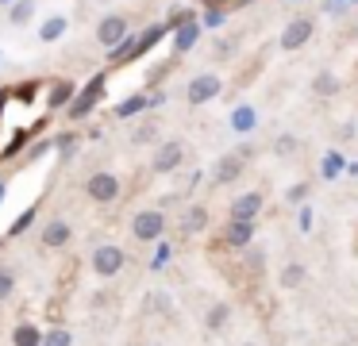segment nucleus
Segmentation results:
<instances>
[{
	"label": "nucleus",
	"instance_id": "obj_1",
	"mask_svg": "<svg viewBox=\"0 0 358 346\" xmlns=\"http://www.w3.org/2000/svg\"><path fill=\"white\" fill-rule=\"evenodd\" d=\"M85 192L96 200V204H112L120 196V177L116 173H93L85 181Z\"/></svg>",
	"mask_w": 358,
	"mask_h": 346
},
{
	"label": "nucleus",
	"instance_id": "obj_2",
	"mask_svg": "<svg viewBox=\"0 0 358 346\" xmlns=\"http://www.w3.org/2000/svg\"><path fill=\"white\" fill-rule=\"evenodd\" d=\"M131 231H135V238H143V243H155V238H162V231H166V215L162 212H139L131 219Z\"/></svg>",
	"mask_w": 358,
	"mask_h": 346
},
{
	"label": "nucleus",
	"instance_id": "obj_3",
	"mask_svg": "<svg viewBox=\"0 0 358 346\" xmlns=\"http://www.w3.org/2000/svg\"><path fill=\"white\" fill-rule=\"evenodd\" d=\"M220 89H224V81H220L216 73H201V77H193L189 81V104H208L212 96H220Z\"/></svg>",
	"mask_w": 358,
	"mask_h": 346
},
{
	"label": "nucleus",
	"instance_id": "obj_4",
	"mask_svg": "<svg viewBox=\"0 0 358 346\" xmlns=\"http://www.w3.org/2000/svg\"><path fill=\"white\" fill-rule=\"evenodd\" d=\"M124 38H127V20L124 15H108V20H101V27H96V43H101L104 50H116Z\"/></svg>",
	"mask_w": 358,
	"mask_h": 346
},
{
	"label": "nucleus",
	"instance_id": "obj_5",
	"mask_svg": "<svg viewBox=\"0 0 358 346\" xmlns=\"http://www.w3.org/2000/svg\"><path fill=\"white\" fill-rule=\"evenodd\" d=\"M124 250L120 246H96V254H93V269L101 277H116L120 269H124Z\"/></svg>",
	"mask_w": 358,
	"mask_h": 346
},
{
	"label": "nucleus",
	"instance_id": "obj_6",
	"mask_svg": "<svg viewBox=\"0 0 358 346\" xmlns=\"http://www.w3.org/2000/svg\"><path fill=\"white\" fill-rule=\"evenodd\" d=\"M262 192H239V196L231 200V219H250L255 223V215L262 212Z\"/></svg>",
	"mask_w": 358,
	"mask_h": 346
},
{
	"label": "nucleus",
	"instance_id": "obj_7",
	"mask_svg": "<svg viewBox=\"0 0 358 346\" xmlns=\"http://www.w3.org/2000/svg\"><path fill=\"white\" fill-rule=\"evenodd\" d=\"M308 38H312V20H293L281 31V46H285V50H301Z\"/></svg>",
	"mask_w": 358,
	"mask_h": 346
},
{
	"label": "nucleus",
	"instance_id": "obj_8",
	"mask_svg": "<svg viewBox=\"0 0 358 346\" xmlns=\"http://www.w3.org/2000/svg\"><path fill=\"white\" fill-rule=\"evenodd\" d=\"M181 158H185V146H181V143H162V146H158V154H155V169H158V173H170V169L181 166Z\"/></svg>",
	"mask_w": 358,
	"mask_h": 346
},
{
	"label": "nucleus",
	"instance_id": "obj_9",
	"mask_svg": "<svg viewBox=\"0 0 358 346\" xmlns=\"http://www.w3.org/2000/svg\"><path fill=\"white\" fill-rule=\"evenodd\" d=\"M224 238L231 246H247L250 238H255V223H250V219H231V223H227V231H224Z\"/></svg>",
	"mask_w": 358,
	"mask_h": 346
},
{
	"label": "nucleus",
	"instance_id": "obj_10",
	"mask_svg": "<svg viewBox=\"0 0 358 346\" xmlns=\"http://www.w3.org/2000/svg\"><path fill=\"white\" fill-rule=\"evenodd\" d=\"M101 89H104V81L96 77L93 85H89L85 92H81L78 100H73V108H70V115H85V112H93V104H96V96H101Z\"/></svg>",
	"mask_w": 358,
	"mask_h": 346
},
{
	"label": "nucleus",
	"instance_id": "obj_11",
	"mask_svg": "<svg viewBox=\"0 0 358 346\" xmlns=\"http://www.w3.org/2000/svg\"><path fill=\"white\" fill-rule=\"evenodd\" d=\"M43 243H47V246H66V243H70V227H66L62 219L50 223V227L43 231Z\"/></svg>",
	"mask_w": 358,
	"mask_h": 346
},
{
	"label": "nucleus",
	"instance_id": "obj_12",
	"mask_svg": "<svg viewBox=\"0 0 358 346\" xmlns=\"http://www.w3.org/2000/svg\"><path fill=\"white\" fill-rule=\"evenodd\" d=\"M239 173H243V158H224V161H220V169H216V181L227 185V181H235Z\"/></svg>",
	"mask_w": 358,
	"mask_h": 346
},
{
	"label": "nucleus",
	"instance_id": "obj_13",
	"mask_svg": "<svg viewBox=\"0 0 358 346\" xmlns=\"http://www.w3.org/2000/svg\"><path fill=\"white\" fill-rule=\"evenodd\" d=\"M204 223H208V208H189L185 212V231H204Z\"/></svg>",
	"mask_w": 358,
	"mask_h": 346
},
{
	"label": "nucleus",
	"instance_id": "obj_14",
	"mask_svg": "<svg viewBox=\"0 0 358 346\" xmlns=\"http://www.w3.org/2000/svg\"><path fill=\"white\" fill-rule=\"evenodd\" d=\"M227 319H231V308H227V304H212V308H208V327H212V331L227 327Z\"/></svg>",
	"mask_w": 358,
	"mask_h": 346
},
{
	"label": "nucleus",
	"instance_id": "obj_15",
	"mask_svg": "<svg viewBox=\"0 0 358 346\" xmlns=\"http://www.w3.org/2000/svg\"><path fill=\"white\" fill-rule=\"evenodd\" d=\"M196 38H201V27H196V23H185V27L178 31V50H189Z\"/></svg>",
	"mask_w": 358,
	"mask_h": 346
},
{
	"label": "nucleus",
	"instance_id": "obj_16",
	"mask_svg": "<svg viewBox=\"0 0 358 346\" xmlns=\"http://www.w3.org/2000/svg\"><path fill=\"white\" fill-rule=\"evenodd\" d=\"M231 127L235 131H250V127H255V108H239V112L231 115Z\"/></svg>",
	"mask_w": 358,
	"mask_h": 346
},
{
	"label": "nucleus",
	"instance_id": "obj_17",
	"mask_svg": "<svg viewBox=\"0 0 358 346\" xmlns=\"http://www.w3.org/2000/svg\"><path fill=\"white\" fill-rule=\"evenodd\" d=\"M301 281H304V269H301V266H289V269H281V284H285V289H296Z\"/></svg>",
	"mask_w": 358,
	"mask_h": 346
},
{
	"label": "nucleus",
	"instance_id": "obj_18",
	"mask_svg": "<svg viewBox=\"0 0 358 346\" xmlns=\"http://www.w3.org/2000/svg\"><path fill=\"white\" fill-rule=\"evenodd\" d=\"M16 346H39V331H35V327H20L16 331Z\"/></svg>",
	"mask_w": 358,
	"mask_h": 346
},
{
	"label": "nucleus",
	"instance_id": "obj_19",
	"mask_svg": "<svg viewBox=\"0 0 358 346\" xmlns=\"http://www.w3.org/2000/svg\"><path fill=\"white\" fill-rule=\"evenodd\" d=\"M66 31V20H50V23H43V43H50V38H58Z\"/></svg>",
	"mask_w": 358,
	"mask_h": 346
},
{
	"label": "nucleus",
	"instance_id": "obj_20",
	"mask_svg": "<svg viewBox=\"0 0 358 346\" xmlns=\"http://www.w3.org/2000/svg\"><path fill=\"white\" fill-rule=\"evenodd\" d=\"M335 89H339V81H335L331 73H320V77H316V92H324V96H331Z\"/></svg>",
	"mask_w": 358,
	"mask_h": 346
},
{
	"label": "nucleus",
	"instance_id": "obj_21",
	"mask_svg": "<svg viewBox=\"0 0 358 346\" xmlns=\"http://www.w3.org/2000/svg\"><path fill=\"white\" fill-rule=\"evenodd\" d=\"M27 20H31V0H20L12 8V23H27Z\"/></svg>",
	"mask_w": 358,
	"mask_h": 346
},
{
	"label": "nucleus",
	"instance_id": "obj_22",
	"mask_svg": "<svg viewBox=\"0 0 358 346\" xmlns=\"http://www.w3.org/2000/svg\"><path fill=\"white\" fill-rule=\"evenodd\" d=\"M12 289H16V277H12V273H8V269H0V300L8 296V292H12Z\"/></svg>",
	"mask_w": 358,
	"mask_h": 346
},
{
	"label": "nucleus",
	"instance_id": "obj_23",
	"mask_svg": "<svg viewBox=\"0 0 358 346\" xmlns=\"http://www.w3.org/2000/svg\"><path fill=\"white\" fill-rule=\"evenodd\" d=\"M43 346H70V331H50Z\"/></svg>",
	"mask_w": 358,
	"mask_h": 346
},
{
	"label": "nucleus",
	"instance_id": "obj_24",
	"mask_svg": "<svg viewBox=\"0 0 358 346\" xmlns=\"http://www.w3.org/2000/svg\"><path fill=\"white\" fill-rule=\"evenodd\" d=\"M339 169H343V158H339V154H327V158H324V173L335 177Z\"/></svg>",
	"mask_w": 358,
	"mask_h": 346
},
{
	"label": "nucleus",
	"instance_id": "obj_25",
	"mask_svg": "<svg viewBox=\"0 0 358 346\" xmlns=\"http://www.w3.org/2000/svg\"><path fill=\"white\" fill-rule=\"evenodd\" d=\"M143 104H147V100H143V96H131V100H127V104H120V115H131V112H139Z\"/></svg>",
	"mask_w": 358,
	"mask_h": 346
},
{
	"label": "nucleus",
	"instance_id": "obj_26",
	"mask_svg": "<svg viewBox=\"0 0 358 346\" xmlns=\"http://www.w3.org/2000/svg\"><path fill=\"white\" fill-rule=\"evenodd\" d=\"M66 96H70V85L62 81V85H55V92H50V104H62Z\"/></svg>",
	"mask_w": 358,
	"mask_h": 346
},
{
	"label": "nucleus",
	"instance_id": "obj_27",
	"mask_svg": "<svg viewBox=\"0 0 358 346\" xmlns=\"http://www.w3.org/2000/svg\"><path fill=\"white\" fill-rule=\"evenodd\" d=\"M304 192H308V185H293V189H289V200H304Z\"/></svg>",
	"mask_w": 358,
	"mask_h": 346
},
{
	"label": "nucleus",
	"instance_id": "obj_28",
	"mask_svg": "<svg viewBox=\"0 0 358 346\" xmlns=\"http://www.w3.org/2000/svg\"><path fill=\"white\" fill-rule=\"evenodd\" d=\"M331 4H335V8H339V4H343V0H331Z\"/></svg>",
	"mask_w": 358,
	"mask_h": 346
},
{
	"label": "nucleus",
	"instance_id": "obj_29",
	"mask_svg": "<svg viewBox=\"0 0 358 346\" xmlns=\"http://www.w3.org/2000/svg\"><path fill=\"white\" fill-rule=\"evenodd\" d=\"M0 196H4V185H0Z\"/></svg>",
	"mask_w": 358,
	"mask_h": 346
},
{
	"label": "nucleus",
	"instance_id": "obj_30",
	"mask_svg": "<svg viewBox=\"0 0 358 346\" xmlns=\"http://www.w3.org/2000/svg\"><path fill=\"white\" fill-rule=\"evenodd\" d=\"M243 346H255V343H243Z\"/></svg>",
	"mask_w": 358,
	"mask_h": 346
},
{
	"label": "nucleus",
	"instance_id": "obj_31",
	"mask_svg": "<svg viewBox=\"0 0 358 346\" xmlns=\"http://www.w3.org/2000/svg\"><path fill=\"white\" fill-rule=\"evenodd\" d=\"M355 31H358V27H355Z\"/></svg>",
	"mask_w": 358,
	"mask_h": 346
}]
</instances>
